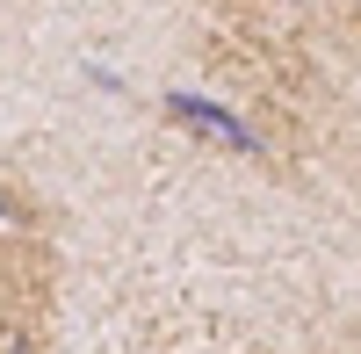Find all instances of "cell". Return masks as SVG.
Instances as JSON below:
<instances>
[{"label":"cell","instance_id":"cell-1","mask_svg":"<svg viewBox=\"0 0 361 354\" xmlns=\"http://www.w3.org/2000/svg\"><path fill=\"white\" fill-rule=\"evenodd\" d=\"M166 109L180 116V123H195V130H209V138H224L231 152H260L253 123H246V116H231L224 102H209V94H188V87H173V94H166Z\"/></svg>","mask_w":361,"mask_h":354},{"label":"cell","instance_id":"cell-2","mask_svg":"<svg viewBox=\"0 0 361 354\" xmlns=\"http://www.w3.org/2000/svg\"><path fill=\"white\" fill-rule=\"evenodd\" d=\"M0 217H8V202H0Z\"/></svg>","mask_w":361,"mask_h":354}]
</instances>
